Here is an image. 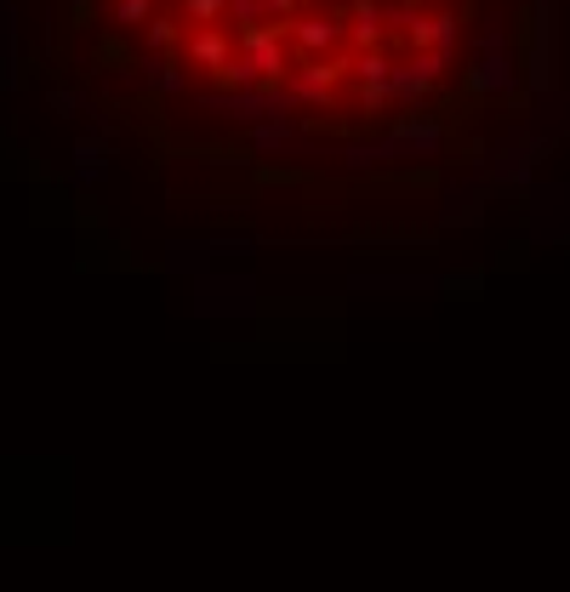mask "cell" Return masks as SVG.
I'll return each instance as SVG.
<instances>
[{
    "instance_id": "1",
    "label": "cell",
    "mask_w": 570,
    "mask_h": 592,
    "mask_svg": "<svg viewBox=\"0 0 570 592\" xmlns=\"http://www.w3.org/2000/svg\"><path fill=\"white\" fill-rule=\"evenodd\" d=\"M75 29L183 155L394 182L519 109L537 0H80Z\"/></svg>"
}]
</instances>
